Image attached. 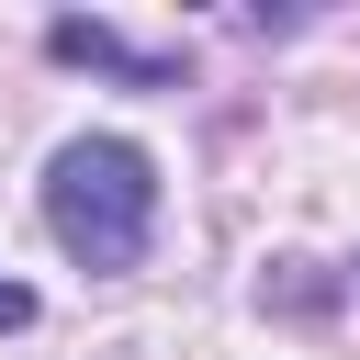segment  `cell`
<instances>
[{
    "label": "cell",
    "instance_id": "obj_1",
    "mask_svg": "<svg viewBox=\"0 0 360 360\" xmlns=\"http://www.w3.org/2000/svg\"><path fill=\"white\" fill-rule=\"evenodd\" d=\"M45 236L79 270H135L158 236V158L135 135H68L45 169Z\"/></svg>",
    "mask_w": 360,
    "mask_h": 360
},
{
    "label": "cell",
    "instance_id": "obj_2",
    "mask_svg": "<svg viewBox=\"0 0 360 360\" xmlns=\"http://www.w3.org/2000/svg\"><path fill=\"white\" fill-rule=\"evenodd\" d=\"M45 45H56L68 68H101V79H124V90H169V79H180V56H158V45H124L112 22H56Z\"/></svg>",
    "mask_w": 360,
    "mask_h": 360
},
{
    "label": "cell",
    "instance_id": "obj_3",
    "mask_svg": "<svg viewBox=\"0 0 360 360\" xmlns=\"http://www.w3.org/2000/svg\"><path fill=\"white\" fill-rule=\"evenodd\" d=\"M11 326H34V292H22V281H0V338H11Z\"/></svg>",
    "mask_w": 360,
    "mask_h": 360
}]
</instances>
